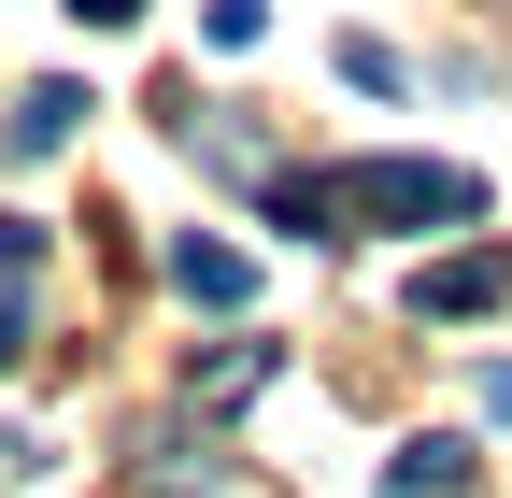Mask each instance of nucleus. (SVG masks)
Listing matches in <instances>:
<instances>
[{
  "label": "nucleus",
  "instance_id": "1",
  "mask_svg": "<svg viewBox=\"0 0 512 498\" xmlns=\"http://www.w3.org/2000/svg\"><path fill=\"white\" fill-rule=\"evenodd\" d=\"M342 185H356V228H399V242H413V228H470V214H484V185H470L456 157H356Z\"/></svg>",
  "mask_w": 512,
  "mask_h": 498
},
{
  "label": "nucleus",
  "instance_id": "2",
  "mask_svg": "<svg viewBox=\"0 0 512 498\" xmlns=\"http://www.w3.org/2000/svg\"><path fill=\"white\" fill-rule=\"evenodd\" d=\"M498 299H512V257H498V242H456V257L413 271V314L427 328H470V314H498Z\"/></svg>",
  "mask_w": 512,
  "mask_h": 498
},
{
  "label": "nucleus",
  "instance_id": "3",
  "mask_svg": "<svg viewBox=\"0 0 512 498\" xmlns=\"http://www.w3.org/2000/svg\"><path fill=\"white\" fill-rule=\"evenodd\" d=\"M72 129H86V86H72V72H43V86L15 100V129H0V157H57Z\"/></svg>",
  "mask_w": 512,
  "mask_h": 498
},
{
  "label": "nucleus",
  "instance_id": "4",
  "mask_svg": "<svg viewBox=\"0 0 512 498\" xmlns=\"http://www.w3.org/2000/svg\"><path fill=\"white\" fill-rule=\"evenodd\" d=\"M171 285H185V299H200V314H242V299H256V271L228 257V242H200V228H185V242H171Z\"/></svg>",
  "mask_w": 512,
  "mask_h": 498
},
{
  "label": "nucleus",
  "instance_id": "5",
  "mask_svg": "<svg viewBox=\"0 0 512 498\" xmlns=\"http://www.w3.org/2000/svg\"><path fill=\"white\" fill-rule=\"evenodd\" d=\"M342 214H356V185H328V171H285L271 185V228H299V242H342Z\"/></svg>",
  "mask_w": 512,
  "mask_h": 498
},
{
  "label": "nucleus",
  "instance_id": "6",
  "mask_svg": "<svg viewBox=\"0 0 512 498\" xmlns=\"http://www.w3.org/2000/svg\"><path fill=\"white\" fill-rule=\"evenodd\" d=\"M456 484H470V442H456V427L399 442V470H384V498H456Z\"/></svg>",
  "mask_w": 512,
  "mask_h": 498
},
{
  "label": "nucleus",
  "instance_id": "7",
  "mask_svg": "<svg viewBox=\"0 0 512 498\" xmlns=\"http://www.w3.org/2000/svg\"><path fill=\"white\" fill-rule=\"evenodd\" d=\"M256 29H271V0H200V43H214V57H242Z\"/></svg>",
  "mask_w": 512,
  "mask_h": 498
},
{
  "label": "nucleus",
  "instance_id": "8",
  "mask_svg": "<svg viewBox=\"0 0 512 498\" xmlns=\"http://www.w3.org/2000/svg\"><path fill=\"white\" fill-rule=\"evenodd\" d=\"M15 356H29V314H15V299H0V370H15Z\"/></svg>",
  "mask_w": 512,
  "mask_h": 498
},
{
  "label": "nucleus",
  "instance_id": "9",
  "mask_svg": "<svg viewBox=\"0 0 512 498\" xmlns=\"http://www.w3.org/2000/svg\"><path fill=\"white\" fill-rule=\"evenodd\" d=\"M484 413H498V427H512V356H498V370H484Z\"/></svg>",
  "mask_w": 512,
  "mask_h": 498
},
{
  "label": "nucleus",
  "instance_id": "10",
  "mask_svg": "<svg viewBox=\"0 0 512 498\" xmlns=\"http://www.w3.org/2000/svg\"><path fill=\"white\" fill-rule=\"evenodd\" d=\"M72 15H100V29H114V15H143V0H72Z\"/></svg>",
  "mask_w": 512,
  "mask_h": 498
},
{
  "label": "nucleus",
  "instance_id": "11",
  "mask_svg": "<svg viewBox=\"0 0 512 498\" xmlns=\"http://www.w3.org/2000/svg\"><path fill=\"white\" fill-rule=\"evenodd\" d=\"M157 498H200V484H157Z\"/></svg>",
  "mask_w": 512,
  "mask_h": 498
}]
</instances>
